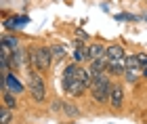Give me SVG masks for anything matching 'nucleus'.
<instances>
[{"label":"nucleus","mask_w":147,"mask_h":124,"mask_svg":"<svg viewBox=\"0 0 147 124\" xmlns=\"http://www.w3.org/2000/svg\"><path fill=\"white\" fill-rule=\"evenodd\" d=\"M63 88L69 97H80L86 90V86L78 80L76 76H63Z\"/></svg>","instance_id":"obj_4"},{"label":"nucleus","mask_w":147,"mask_h":124,"mask_svg":"<svg viewBox=\"0 0 147 124\" xmlns=\"http://www.w3.org/2000/svg\"><path fill=\"white\" fill-rule=\"evenodd\" d=\"M28 88H30L32 97H34L38 103H42V101L46 99V86H44V80L36 74V71H30V76H28Z\"/></svg>","instance_id":"obj_3"},{"label":"nucleus","mask_w":147,"mask_h":124,"mask_svg":"<svg viewBox=\"0 0 147 124\" xmlns=\"http://www.w3.org/2000/svg\"><path fill=\"white\" fill-rule=\"evenodd\" d=\"M61 112L65 116H69V118H78V116H80V109L74 105V103H69V101H63L61 103Z\"/></svg>","instance_id":"obj_11"},{"label":"nucleus","mask_w":147,"mask_h":124,"mask_svg":"<svg viewBox=\"0 0 147 124\" xmlns=\"http://www.w3.org/2000/svg\"><path fill=\"white\" fill-rule=\"evenodd\" d=\"M124 76H126V80H128V82H137V78H139L137 69H126V71H124Z\"/></svg>","instance_id":"obj_18"},{"label":"nucleus","mask_w":147,"mask_h":124,"mask_svg":"<svg viewBox=\"0 0 147 124\" xmlns=\"http://www.w3.org/2000/svg\"><path fill=\"white\" fill-rule=\"evenodd\" d=\"M143 19H145V21H147V15H143Z\"/></svg>","instance_id":"obj_21"},{"label":"nucleus","mask_w":147,"mask_h":124,"mask_svg":"<svg viewBox=\"0 0 147 124\" xmlns=\"http://www.w3.org/2000/svg\"><path fill=\"white\" fill-rule=\"evenodd\" d=\"M2 40L9 44L13 51H17V49H19V42H17V38H15V36H2Z\"/></svg>","instance_id":"obj_16"},{"label":"nucleus","mask_w":147,"mask_h":124,"mask_svg":"<svg viewBox=\"0 0 147 124\" xmlns=\"http://www.w3.org/2000/svg\"><path fill=\"white\" fill-rule=\"evenodd\" d=\"M53 57H55V55H53L51 49L40 46V49L34 51V53L28 55V61H30V65H34L38 71H49L51 63H53Z\"/></svg>","instance_id":"obj_2"},{"label":"nucleus","mask_w":147,"mask_h":124,"mask_svg":"<svg viewBox=\"0 0 147 124\" xmlns=\"http://www.w3.org/2000/svg\"><path fill=\"white\" fill-rule=\"evenodd\" d=\"M111 86L113 84L109 82V78L101 74L97 78H92V84H90V93H92V99L97 103H107L109 101V93H111Z\"/></svg>","instance_id":"obj_1"},{"label":"nucleus","mask_w":147,"mask_h":124,"mask_svg":"<svg viewBox=\"0 0 147 124\" xmlns=\"http://www.w3.org/2000/svg\"><path fill=\"white\" fill-rule=\"evenodd\" d=\"M51 51H53V55H55L57 59H63V57L67 55V53H65V46H63V44H53Z\"/></svg>","instance_id":"obj_14"},{"label":"nucleus","mask_w":147,"mask_h":124,"mask_svg":"<svg viewBox=\"0 0 147 124\" xmlns=\"http://www.w3.org/2000/svg\"><path fill=\"white\" fill-rule=\"evenodd\" d=\"M109 105L113 109H120L124 105V88L116 84V86H111V93H109Z\"/></svg>","instance_id":"obj_6"},{"label":"nucleus","mask_w":147,"mask_h":124,"mask_svg":"<svg viewBox=\"0 0 147 124\" xmlns=\"http://www.w3.org/2000/svg\"><path fill=\"white\" fill-rule=\"evenodd\" d=\"M88 59H90L88 46H84V44H80V42H78L76 53H74V61H76V63H80V61H88Z\"/></svg>","instance_id":"obj_8"},{"label":"nucleus","mask_w":147,"mask_h":124,"mask_svg":"<svg viewBox=\"0 0 147 124\" xmlns=\"http://www.w3.org/2000/svg\"><path fill=\"white\" fill-rule=\"evenodd\" d=\"M137 59H139V63H141V67H143V65L147 63V53H139Z\"/></svg>","instance_id":"obj_19"},{"label":"nucleus","mask_w":147,"mask_h":124,"mask_svg":"<svg viewBox=\"0 0 147 124\" xmlns=\"http://www.w3.org/2000/svg\"><path fill=\"white\" fill-rule=\"evenodd\" d=\"M2 105H4V107H9V109H15V107H17V99H15V95L9 93V90H2Z\"/></svg>","instance_id":"obj_12"},{"label":"nucleus","mask_w":147,"mask_h":124,"mask_svg":"<svg viewBox=\"0 0 147 124\" xmlns=\"http://www.w3.org/2000/svg\"><path fill=\"white\" fill-rule=\"evenodd\" d=\"M126 71V57L122 59H116V61H109V74H124Z\"/></svg>","instance_id":"obj_10"},{"label":"nucleus","mask_w":147,"mask_h":124,"mask_svg":"<svg viewBox=\"0 0 147 124\" xmlns=\"http://www.w3.org/2000/svg\"><path fill=\"white\" fill-rule=\"evenodd\" d=\"M139 67H141V63H139L137 55H132V57H126V69H139Z\"/></svg>","instance_id":"obj_15"},{"label":"nucleus","mask_w":147,"mask_h":124,"mask_svg":"<svg viewBox=\"0 0 147 124\" xmlns=\"http://www.w3.org/2000/svg\"><path fill=\"white\" fill-rule=\"evenodd\" d=\"M9 122H11V109L2 107V112H0V124H9Z\"/></svg>","instance_id":"obj_17"},{"label":"nucleus","mask_w":147,"mask_h":124,"mask_svg":"<svg viewBox=\"0 0 147 124\" xmlns=\"http://www.w3.org/2000/svg\"><path fill=\"white\" fill-rule=\"evenodd\" d=\"M2 90H9V93H13V95H21L25 88H23V84L19 82L13 74H6L2 78Z\"/></svg>","instance_id":"obj_5"},{"label":"nucleus","mask_w":147,"mask_h":124,"mask_svg":"<svg viewBox=\"0 0 147 124\" xmlns=\"http://www.w3.org/2000/svg\"><path fill=\"white\" fill-rule=\"evenodd\" d=\"M28 21H30V19L25 15L23 17H11L9 21H4V28H19V25H25Z\"/></svg>","instance_id":"obj_13"},{"label":"nucleus","mask_w":147,"mask_h":124,"mask_svg":"<svg viewBox=\"0 0 147 124\" xmlns=\"http://www.w3.org/2000/svg\"><path fill=\"white\" fill-rule=\"evenodd\" d=\"M88 53H90V61H92V59H101V57H105L107 49H105L101 42H97V44H90V46H88Z\"/></svg>","instance_id":"obj_9"},{"label":"nucleus","mask_w":147,"mask_h":124,"mask_svg":"<svg viewBox=\"0 0 147 124\" xmlns=\"http://www.w3.org/2000/svg\"><path fill=\"white\" fill-rule=\"evenodd\" d=\"M105 57H107L109 61H116V59H122V57H126V55H124V49L120 46V44H111V46H107Z\"/></svg>","instance_id":"obj_7"},{"label":"nucleus","mask_w":147,"mask_h":124,"mask_svg":"<svg viewBox=\"0 0 147 124\" xmlns=\"http://www.w3.org/2000/svg\"><path fill=\"white\" fill-rule=\"evenodd\" d=\"M141 69H143V71H141V74H143V76H145V78H147V63H145V65H143V67H141Z\"/></svg>","instance_id":"obj_20"}]
</instances>
